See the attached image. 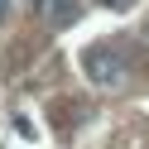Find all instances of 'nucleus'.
Returning a JSON list of instances; mask_svg holds the SVG:
<instances>
[{
	"label": "nucleus",
	"mask_w": 149,
	"mask_h": 149,
	"mask_svg": "<svg viewBox=\"0 0 149 149\" xmlns=\"http://www.w3.org/2000/svg\"><path fill=\"white\" fill-rule=\"evenodd\" d=\"M82 72H87L91 87H101V91H116V87L130 82V63H125V53H120L116 43H91V48L82 53Z\"/></svg>",
	"instance_id": "f257e3e1"
},
{
	"label": "nucleus",
	"mask_w": 149,
	"mask_h": 149,
	"mask_svg": "<svg viewBox=\"0 0 149 149\" xmlns=\"http://www.w3.org/2000/svg\"><path fill=\"white\" fill-rule=\"evenodd\" d=\"M34 15L43 24H53V29H63V24L77 19V0H34Z\"/></svg>",
	"instance_id": "f03ea898"
},
{
	"label": "nucleus",
	"mask_w": 149,
	"mask_h": 149,
	"mask_svg": "<svg viewBox=\"0 0 149 149\" xmlns=\"http://www.w3.org/2000/svg\"><path fill=\"white\" fill-rule=\"evenodd\" d=\"M101 5H106V10H125L130 0H101Z\"/></svg>",
	"instance_id": "7ed1b4c3"
},
{
	"label": "nucleus",
	"mask_w": 149,
	"mask_h": 149,
	"mask_svg": "<svg viewBox=\"0 0 149 149\" xmlns=\"http://www.w3.org/2000/svg\"><path fill=\"white\" fill-rule=\"evenodd\" d=\"M5 10H10V0H0V15H5Z\"/></svg>",
	"instance_id": "20e7f679"
},
{
	"label": "nucleus",
	"mask_w": 149,
	"mask_h": 149,
	"mask_svg": "<svg viewBox=\"0 0 149 149\" xmlns=\"http://www.w3.org/2000/svg\"><path fill=\"white\" fill-rule=\"evenodd\" d=\"M0 19H5V15H0Z\"/></svg>",
	"instance_id": "39448f33"
}]
</instances>
